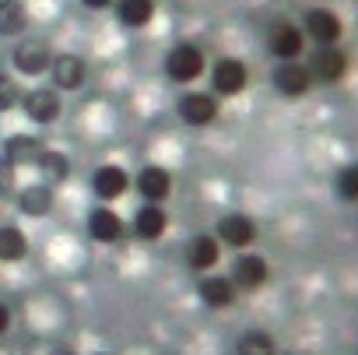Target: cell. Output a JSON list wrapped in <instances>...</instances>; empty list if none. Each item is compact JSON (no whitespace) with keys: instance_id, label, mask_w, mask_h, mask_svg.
<instances>
[{"instance_id":"obj_1","label":"cell","mask_w":358,"mask_h":355,"mask_svg":"<svg viewBox=\"0 0 358 355\" xmlns=\"http://www.w3.org/2000/svg\"><path fill=\"white\" fill-rule=\"evenodd\" d=\"M204 74H208V57L197 43H176L165 53V78L172 85H194Z\"/></svg>"},{"instance_id":"obj_2","label":"cell","mask_w":358,"mask_h":355,"mask_svg":"<svg viewBox=\"0 0 358 355\" xmlns=\"http://www.w3.org/2000/svg\"><path fill=\"white\" fill-rule=\"evenodd\" d=\"M208 74H211V95H222V99H232L250 85V71L239 57H218L208 67Z\"/></svg>"},{"instance_id":"obj_3","label":"cell","mask_w":358,"mask_h":355,"mask_svg":"<svg viewBox=\"0 0 358 355\" xmlns=\"http://www.w3.org/2000/svg\"><path fill=\"white\" fill-rule=\"evenodd\" d=\"M11 64L22 78H43L50 74V64H53V50L46 39H22L15 50H11Z\"/></svg>"},{"instance_id":"obj_4","label":"cell","mask_w":358,"mask_h":355,"mask_svg":"<svg viewBox=\"0 0 358 355\" xmlns=\"http://www.w3.org/2000/svg\"><path fill=\"white\" fill-rule=\"evenodd\" d=\"M215 239H218L222 246H232V250L246 253V250L257 243V222H253L250 215H243V211H229V215L218 218Z\"/></svg>"},{"instance_id":"obj_5","label":"cell","mask_w":358,"mask_h":355,"mask_svg":"<svg viewBox=\"0 0 358 355\" xmlns=\"http://www.w3.org/2000/svg\"><path fill=\"white\" fill-rule=\"evenodd\" d=\"M22 109L32 123L46 127V123H57L60 113H64V102H60V92H53L50 85H36L29 92H22Z\"/></svg>"},{"instance_id":"obj_6","label":"cell","mask_w":358,"mask_h":355,"mask_svg":"<svg viewBox=\"0 0 358 355\" xmlns=\"http://www.w3.org/2000/svg\"><path fill=\"white\" fill-rule=\"evenodd\" d=\"M130 183H134V176L123 165H113V162H106L92 172V194L99 197V204H116L130 190Z\"/></svg>"},{"instance_id":"obj_7","label":"cell","mask_w":358,"mask_h":355,"mask_svg":"<svg viewBox=\"0 0 358 355\" xmlns=\"http://www.w3.org/2000/svg\"><path fill=\"white\" fill-rule=\"evenodd\" d=\"M176 113L190 127H208L218 120V99L211 92H183L176 99Z\"/></svg>"},{"instance_id":"obj_8","label":"cell","mask_w":358,"mask_h":355,"mask_svg":"<svg viewBox=\"0 0 358 355\" xmlns=\"http://www.w3.org/2000/svg\"><path fill=\"white\" fill-rule=\"evenodd\" d=\"M50 78H53V92H78L88 81V64L78 53H57L50 64Z\"/></svg>"},{"instance_id":"obj_9","label":"cell","mask_w":358,"mask_h":355,"mask_svg":"<svg viewBox=\"0 0 358 355\" xmlns=\"http://www.w3.org/2000/svg\"><path fill=\"white\" fill-rule=\"evenodd\" d=\"M229 278H232V285L239 288V292H257L260 285H267V278H271V267H267V260L260 257V253H239L236 260H232V271H229Z\"/></svg>"},{"instance_id":"obj_10","label":"cell","mask_w":358,"mask_h":355,"mask_svg":"<svg viewBox=\"0 0 358 355\" xmlns=\"http://www.w3.org/2000/svg\"><path fill=\"white\" fill-rule=\"evenodd\" d=\"M267 50H271L281 64H292V60L302 57V50H306V36H302L299 25H292V22H278V25H271V32H267Z\"/></svg>"},{"instance_id":"obj_11","label":"cell","mask_w":358,"mask_h":355,"mask_svg":"<svg viewBox=\"0 0 358 355\" xmlns=\"http://www.w3.org/2000/svg\"><path fill=\"white\" fill-rule=\"evenodd\" d=\"M130 187H137V194L144 197V204H162V201H169V194H172V172H169L165 165H144V169L134 176Z\"/></svg>"},{"instance_id":"obj_12","label":"cell","mask_w":358,"mask_h":355,"mask_svg":"<svg viewBox=\"0 0 358 355\" xmlns=\"http://www.w3.org/2000/svg\"><path fill=\"white\" fill-rule=\"evenodd\" d=\"M306 71H309L313 81H327L330 85V81H341L344 78L348 57H344L341 46H316L313 57H309V64H306Z\"/></svg>"},{"instance_id":"obj_13","label":"cell","mask_w":358,"mask_h":355,"mask_svg":"<svg viewBox=\"0 0 358 355\" xmlns=\"http://www.w3.org/2000/svg\"><path fill=\"white\" fill-rule=\"evenodd\" d=\"M197 295H201V302L208 306V309H229V306H236V299H239V288L232 285V278L229 274H204L201 278V285H197Z\"/></svg>"},{"instance_id":"obj_14","label":"cell","mask_w":358,"mask_h":355,"mask_svg":"<svg viewBox=\"0 0 358 355\" xmlns=\"http://www.w3.org/2000/svg\"><path fill=\"white\" fill-rule=\"evenodd\" d=\"M302 36H309L316 46H337V39H341V18L330 8H313L306 15Z\"/></svg>"},{"instance_id":"obj_15","label":"cell","mask_w":358,"mask_h":355,"mask_svg":"<svg viewBox=\"0 0 358 355\" xmlns=\"http://www.w3.org/2000/svg\"><path fill=\"white\" fill-rule=\"evenodd\" d=\"M123 232H127V225H123V218H120L109 204L92 208V215H88V236H92L95 243L113 246V243H120V239H123Z\"/></svg>"},{"instance_id":"obj_16","label":"cell","mask_w":358,"mask_h":355,"mask_svg":"<svg viewBox=\"0 0 358 355\" xmlns=\"http://www.w3.org/2000/svg\"><path fill=\"white\" fill-rule=\"evenodd\" d=\"M165 229H169V211H165L162 204H141V208L134 211V218H130V232H134L137 239H144V243L162 239Z\"/></svg>"},{"instance_id":"obj_17","label":"cell","mask_w":358,"mask_h":355,"mask_svg":"<svg viewBox=\"0 0 358 355\" xmlns=\"http://www.w3.org/2000/svg\"><path fill=\"white\" fill-rule=\"evenodd\" d=\"M218 260H222V243L215 239V232H201V236L190 239V246H187V264H190V271L211 274V271L218 267Z\"/></svg>"},{"instance_id":"obj_18","label":"cell","mask_w":358,"mask_h":355,"mask_svg":"<svg viewBox=\"0 0 358 355\" xmlns=\"http://www.w3.org/2000/svg\"><path fill=\"white\" fill-rule=\"evenodd\" d=\"M113 15L123 29H148L158 15V4L155 0H116Z\"/></svg>"},{"instance_id":"obj_19","label":"cell","mask_w":358,"mask_h":355,"mask_svg":"<svg viewBox=\"0 0 358 355\" xmlns=\"http://www.w3.org/2000/svg\"><path fill=\"white\" fill-rule=\"evenodd\" d=\"M274 88H278L281 95H288V99H299V95H306V92L313 88V78H309L306 64L292 60V64H281V67L274 71Z\"/></svg>"},{"instance_id":"obj_20","label":"cell","mask_w":358,"mask_h":355,"mask_svg":"<svg viewBox=\"0 0 358 355\" xmlns=\"http://www.w3.org/2000/svg\"><path fill=\"white\" fill-rule=\"evenodd\" d=\"M43 151H46V144H43L36 134H11L0 155L11 158L15 165H36V162L43 158Z\"/></svg>"},{"instance_id":"obj_21","label":"cell","mask_w":358,"mask_h":355,"mask_svg":"<svg viewBox=\"0 0 358 355\" xmlns=\"http://www.w3.org/2000/svg\"><path fill=\"white\" fill-rule=\"evenodd\" d=\"M18 211L25 218H46L53 211V187H46L43 180L39 183H29L22 194H18Z\"/></svg>"},{"instance_id":"obj_22","label":"cell","mask_w":358,"mask_h":355,"mask_svg":"<svg viewBox=\"0 0 358 355\" xmlns=\"http://www.w3.org/2000/svg\"><path fill=\"white\" fill-rule=\"evenodd\" d=\"M29 257V236L18 225H0V260L18 264Z\"/></svg>"},{"instance_id":"obj_23","label":"cell","mask_w":358,"mask_h":355,"mask_svg":"<svg viewBox=\"0 0 358 355\" xmlns=\"http://www.w3.org/2000/svg\"><path fill=\"white\" fill-rule=\"evenodd\" d=\"M36 169H39V176H43V183L46 187H57V183H64L67 180V172H71V165H67V155L64 151H43V158L36 162Z\"/></svg>"},{"instance_id":"obj_24","label":"cell","mask_w":358,"mask_h":355,"mask_svg":"<svg viewBox=\"0 0 358 355\" xmlns=\"http://www.w3.org/2000/svg\"><path fill=\"white\" fill-rule=\"evenodd\" d=\"M29 25V11L22 0H0V36H22Z\"/></svg>"},{"instance_id":"obj_25","label":"cell","mask_w":358,"mask_h":355,"mask_svg":"<svg viewBox=\"0 0 358 355\" xmlns=\"http://www.w3.org/2000/svg\"><path fill=\"white\" fill-rule=\"evenodd\" d=\"M236 355H278V344L267 330H246L236 341Z\"/></svg>"},{"instance_id":"obj_26","label":"cell","mask_w":358,"mask_h":355,"mask_svg":"<svg viewBox=\"0 0 358 355\" xmlns=\"http://www.w3.org/2000/svg\"><path fill=\"white\" fill-rule=\"evenodd\" d=\"M18 106H22V88H18L15 74L0 71V113H11Z\"/></svg>"},{"instance_id":"obj_27","label":"cell","mask_w":358,"mask_h":355,"mask_svg":"<svg viewBox=\"0 0 358 355\" xmlns=\"http://www.w3.org/2000/svg\"><path fill=\"white\" fill-rule=\"evenodd\" d=\"M334 183H337V194L344 201H358V165H344Z\"/></svg>"},{"instance_id":"obj_28","label":"cell","mask_w":358,"mask_h":355,"mask_svg":"<svg viewBox=\"0 0 358 355\" xmlns=\"http://www.w3.org/2000/svg\"><path fill=\"white\" fill-rule=\"evenodd\" d=\"M15 183H18V165H15L11 158L0 155V197L11 194V190H15Z\"/></svg>"},{"instance_id":"obj_29","label":"cell","mask_w":358,"mask_h":355,"mask_svg":"<svg viewBox=\"0 0 358 355\" xmlns=\"http://www.w3.org/2000/svg\"><path fill=\"white\" fill-rule=\"evenodd\" d=\"M11 330V309L4 306V302H0V337H4Z\"/></svg>"},{"instance_id":"obj_30","label":"cell","mask_w":358,"mask_h":355,"mask_svg":"<svg viewBox=\"0 0 358 355\" xmlns=\"http://www.w3.org/2000/svg\"><path fill=\"white\" fill-rule=\"evenodd\" d=\"M85 8H92V11H106V8H113L116 0H81Z\"/></svg>"},{"instance_id":"obj_31","label":"cell","mask_w":358,"mask_h":355,"mask_svg":"<svg viewBox=\"0 0 358 355\" xmlns=\"http://www.w3.org/2000/svg\"><path fill=\"white\" fill-rule=\"evenodd\" d=\"M53 355H74V351H71V348H57Z\"/></svg>"},{"instance_id":"obj_32","label":"cell","mask_w":358,"mask_h":355,"mask_svg":"<svg viewBox=\"0 0 358 355\" xmlns=\"http://www.w3.org/2000/svg\"><path fill=\"white\" fill-rule=\"evenodd\" d=\"M92 355H109V351H92Z\"/></svg>"},{"instance_id":"obj_33","label":"cell","mask_w":358,"mask_h":355,"mask_svg":"<svg viewBox=\"0 0 358 355\" xmlns=\"http://www.w3.org/2000/svg\"><path fill=\"white\" fill-rule=\"evenodd\" d=\"M281 355H292V351H281Z\"/></svg>"}]
</instances>
